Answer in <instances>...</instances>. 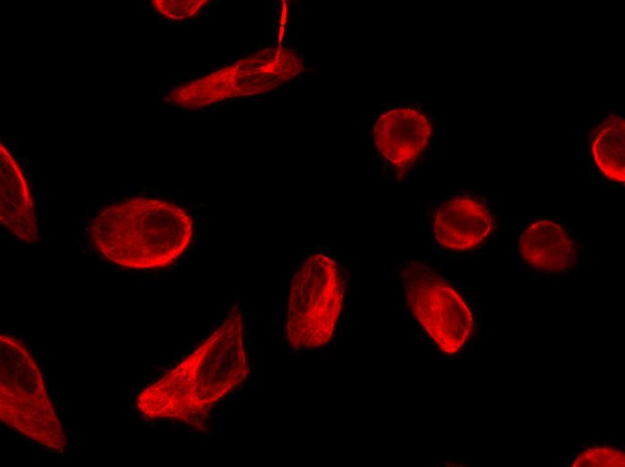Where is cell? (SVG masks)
<instances>
[{
	"mask_svg": "<svg viewBox=\"0 0 625 467\" xmlns=\"http://www.w3.org/2000/svg\"><path fill=\"white\" fill-rule=\"evenodd\" d=\"M249 371L242 312L234 304L193 352L140 392L136 408L147 419L203 427L213 407L239 386Z\"/></svg>",
	"mask_w": 625,
	"mask_h": 467,
	"instance_id": "obj_1",
	"label": "cell"
},
{
	"mask_svg": "<svg viewBox=\"0 0 625 467\" xmlns=\"http://www.w3.org/2000/svg\"><path fill=\"white\" fill-rule=\"evenodd\" d=\"M91 237L109 260L133 269L172 264L194 234L190 215L172 202L133 198L103 209L91 223Z\"/></svg>",
	"mask_w": 625,
	"mask_h": 467,
	"instance_id": "obj_2",
	"label": "cell"
},
{
	"mask_svg": "<svg viewBox=\"0 0 625 467\" xmlns=\"http://www.w3.org/2000/svg\"><path fill=\"white\" fill-rule=\"evenodd\" d=\"M0 419L37 444L61 453L67 438L38 366L24 343L0 336Z\"/></svg>",
	"mask_w": 625,
	"mask_h": 467,
	"instance_id": "obj_3",
	"label": "cell"
},
{
	"mask_svg": "<svg viewBox=\"0 0 625 467\" xmlns=\"http://www.w3.org/2000/svg\"><path fill=\"white\" fill-rule=\"evenodd\" d=\"M345 283L336 260L309 256L295 272L289 288L286 339L295 350L326 346L342 311Z\"/></svg>",
	"mask_w": 625,
	"mask_h": 467,
	"instance_id": "obj_4",
	"label": "cell"
},
{
	"mask_svg": "<svg viewBox=\"0 0 625 467\" xmlns=\"http://www.w3.org/2000/svg\"><path fill=\"white\" fill-rule=\"evenodd\" d=\"M401 281L409 308L438 349L449 356L461 352L472 335L474 320L458 291L419 261L403 268Z\"/></svg>",
	"mask_w": 625,
	"mask_h": 467,
	"instance_id": "obj_5",
	"label": "cell"
},
{
	"mask_svg": "<svg viewBox=\"0 0 625 467\" xmlns=\"http://www.w3.org/2000/svg\"><path fill=\"white\" fill-rule=\"evenodd\" d=\"M302 68L301 58L293 51L267 52L180 85L165 101L196 109L224 98L269 91L299 74Z\"/></svg>",
	"mask_w": 625,
	"mask_h": 467,
	"instance_id": "obj_6",
	"label": "cell"
},
{
	"mask_svg": "<svg viewBox=\"0 0 625 467\" xmlns=\"http://www.w3.org/2000/svg\"><path fill=\"white\" fill-rule=\"evenodd\" d=\"M432 133L429 119L412 108L386 110L376 120L373 137L377 149L395 167L413 163Z\"/></svg>",
	"mask_w": 625,
	"mask_h": 467,
	"instance_id": "obj_7",
	"label": "cell"
},
{
	"mask_svg": "<svg viewBox=\"0 0 625 467\" xmlns=\"http://www.w3.org/2000/svg\"><path fill=\"white\" fill-rule=\"evenodd\" d=\"M495 223L490 211L478 201L459 197L443 203L435 215L433 232L443 247L472 250L492 233Z\"/></svg>",
	"mask_w": 625,
	"mask_h": 467,
	"instance_id": "obj_8",
	"label": "cell"
},
{
	"mask_svg": "<svg viewBox=\"0 0 625 467\" xmlns=\"http://www.w3.org/2000/svg\"><path fill=\"white\" fill-rule=\"evenodd\" d=\"M0 221L18 239H38L37 220L31 194L23 173L0 143Z\"/></svg>",
	"mask_w": 625,
	"mask_h": 467,
	"instance_id": "obj_9",
	"label": "cell"
},
{
	"mask_svg": "<svg viewBox=\"0 0 625 467\" xmlns=\"http://www.w3.org/2000/svg\"><path fill=\"white\" fill-rule=\"evenodd\" d=\"M518 249L533 268L545 273H560L577 263L576 246L558 224L541 219L532 224L520 235Z\"/></svg>",
	"mask_w": 625,
	"mask_h": 467,
	"instance_id": "obj_10",
	"label": "cell"
},
{
	"mask_svg": "<svg viewBox=\"0 0 625 467\" xmlns=\"http://www.w3.org/2000/svg\"><path fill=\"white\" fill-rule=\"evenodd\" d=\"M624 119L611 114L598 126L593 137L594 161L603 174L612 181L624 183Z\"/></svg>",
	"mask_w": 625,
	"mask_h": 467,
	"instance_id": "obj_11",
	"label": "cell"
},
{
	"mask_svg": "<svg viewBox=\"0 0 625 467\" xmlns=\"http://www.w3.org/2000/svg\"><path fill=\"white\" fill-rule=\"evenodd\" d=\"M572 467H623L625 454L611 445H592L581 450L572 460Z\"/></svg>",
	"mask_w": 625,
	"mask_h": 467,
	"instance_id": "obj_12",
	"label": "cell"
},
{
	"mask_svg": "<svg viewBox=\"0 0 625 467\" xmlns=\"http://www.w3.org/2000/svg\"><path fill=\"white\" fill-rule=\"evenodd\" d=\"M205 0H154V8L172 20H183L196 15L206 4Z\"/></svg>",
	"mask_w": 625,
	"mask_h": 467,
	"instance_id": "obj_13",
	"label": "cell"
}]
</instances>
